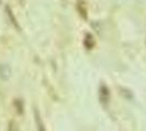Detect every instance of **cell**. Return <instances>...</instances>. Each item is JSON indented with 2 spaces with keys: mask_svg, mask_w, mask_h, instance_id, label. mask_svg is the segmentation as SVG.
<instances>
[{
  "mask_svg": "<svg viewBox=\"0 0 146 131\" xmlns=\"http://www.w3.org/2000/svg\"><path fill=\"white\" fill-rule=\"evenodd\" d=\"M109 88L106 86L105 84L100 85V87H99V100L102 102V104L106 105L109 102Z\"/></svg>",
  "mask_w": 146,
  "mask_h": 131,
  "instance_id": "obj_1",
  "label": "cell"
},
{
  "mask_svg": "<svg viewBox=\"0 0 146 131\" xmlns=\"http://www.w3.org/2000/svg\"><path fill=\"white\" fill-rule=\"evenodd\" d=\"M34 115H35V124H36V127H37V131H47L43 119H42L40 115H39V112L37 109H35Z\"/></svg>",
  "mask_w": 146,
  "mask_h": 131,
  "instance_id": "obj_2",
  "label": "cell"
},
{
  "mask_svg": "<svg viewBox=\"0 0 146 131\" xmlns=\"http://www.w3.org/2000/svg\"><path fill=\"white\" fill-rule=\"evenodd\" d=\"M76 8H78V11H79L80 15H81L83 19H85V20L87 19V9H86V6L83 0H79V1H78Z\"/></svg>",
  "mask_w": 146,
  "mask_h": 131,
  "instance_id": "obj_3",
  "label": "cell"
},
{
  "mask_svg": "<svg viewBox=\"0 0 146 131\" xmlns=\"http://www.w3.org/2000/svg\"><path fill=\"white\" fill-rule=\"evenodd\" d=\"M84 46L86 47V49H92L95 46V39L93 37V35L86 34L84 38Z\"/></svg>",
  "mask_w": 146,
  "mask_h": 131,
  "instance_id": "obj_4",
  "label": "cell"
},
{
  "mask_svg": "<svg viewBox=\"0 0 146 131\" xmlns=\"http://www.w3.org/2000/svg\"><path fill=\"white\" fill-rule=\"evenodd\" d=\"M6 12L7 14H8V17H9V20L11 21V23H12L14 26H15V29H19V30H21V27L19 26V23H18V21H17V19H15V17L13 15V12H12V10L10 9V7H6Z\"/></svg>",
  "mask_w": 146,
  "mask_h": 131,
  "instance_id": "obj_5",
  "label": "cell"
},
{
  "mask_svg": "<svg viewBox=\"0 0 146 131\" xmlns=\"http://www.w3.org/2000/svg\"><path fill=\"white\" fill-rule=\"evenodd\" d=\"M10 76V70L7 66H0V78H2L3 80H7Z\"/></svg>",
  "mask_w": 146,
  "mask_h": 131,
  "instance_id": "obj_6",
  "label": "cell"
},
{
  "mask_svg": "<svg viewBox=\"0 0 146 131\" xmlns=\"http://www.w3.org/2000/svg\"><path fill=\"white\" fill-rule=\"evenodd\" d=\"M14 106H15V108H17V112H18V114H23V108H24V106H23V102L21 100H14Z\"/></svg>",
  "mask_w": 146,
  "mask_h": 131,
  "instance_id": "obj_7",
  "label": "cell"
},
{
  "mask_svg": "<svg viewBox=\"0 0 146 131\" xmlns=\"http://www.w3.org/2000/svg\"><path fill=\"white\" fill-rule=\"evenodd\" d=\"M8 131H19L18 125L14 120H10L8 124Z\"/></svg>",
  "mask_w": 146,
  "mask_h": 131,
  "instance_id": "obj_8",
  "label": "cell"
}]
</instances>
